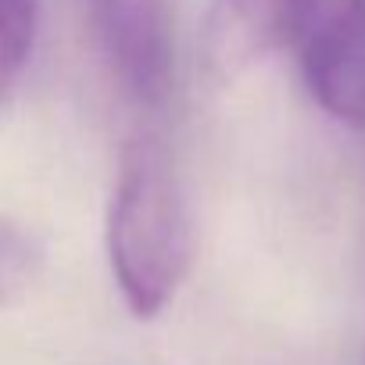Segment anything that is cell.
Segmentation results:
<instances>
[{"instance_id": "obj_5", "label": "cell", "mask_w": 365, "mask_h": 365, "mask_svg": "<svg viewBox=\"0 0 365 365\" xmlns=\"http://www.w3.org/2000/svg\"><path fill=\"white\" fill-rule=\"evenodd\" d=\"M43 269V247L22 222L0 219V308L29 294Z\"/></svg>"}, {"instance_id": "obj_4", "label": "cell", "mask_w": 365, "mask_h": 365, "mask_svg": "<svg viewBox=\"0 0 365 365\" xmlns=\"http://www.w3.org/2000/svg\"><path fill=\"white\" fill-rule=\"evenodd\" d=\"M208 65L219 79H233L279 47L269 0H215L208 15Z\"/></svg>"}, {"instance_id": "obj_1", "label": "cell", "mask_w": 365, "mask_h": 365, "mask_svg": "<svg viewBox=\"0 0 365 365\" xmlns=\"http://www.w3.org/2000/svg\"><path fill=\"white\" fill-rule=\"evenodd\" d=\"M194 233L175 165L154 136L125 143L108 212V258L125 308L154 319L190 269Z\"/></svg>"}, {"instance_id": "obj_2", "label": "cell", "mask_w": 365, "mask_h": 365, "mask_svg": "<svg viewBox=\"0 0 365 365\" xmlns=\"http://www.w3.org/2000/svg\"><path fill=\"white\" fill-rule=\"evenodd\" d=\"M269 8L276 40L319 108L365 129V0H269Z\"/></svg>"}, {"instance_id": "obj_6", "label": "cell", "mask_w": 365, "mask_h": 365, "mask_svg": "<svg viewBox=\"0 0 365 365\" xmlns=\"http://www.w3.org/2000/svg\"><path fill=\"white\" fill-rule=\"evenodd\" d=\"M40 4L43 0H0V101L29 61L40 26Z\"/></svg>"}, {"instance_id": "obj_3", "label": "cell", "mask_w": 365, "mask_h": 365, "mask_svg": "<svg viewBox=\"0 0 365 365\" xmlns=\"http://www.w3.org/2000/svg\"><path fill=\"white\" fill-rule=\"evenodd\" d=\"M86 15L122 90L140 104H161L175 72L172 0H86Z\"/></svg>"}]
</instances>
